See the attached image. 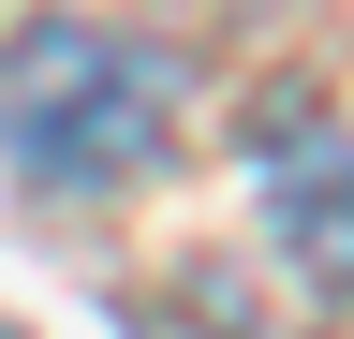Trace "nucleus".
<instances>
[{
  "label": "nucleus",
  "instance_id": "obj_1",
  "mask_svg": "<svg viewBox=\"0 0 354 339\" xmlns=\"http://www.w3.org/2000/svg\"><path fill=\"white\" fill-rule=\"evenodd\" d=\"M0 148L30 192H118L177 148V59L104 15H30L0 30Z\"/></svg>",
  "mask_w": 354,
  "mask_h": 339
},
{
  "label": "nucleus",
  "instance_id": "obj_2",
  "mask_svg": "<svg viewBox=\"0 0 354 339\" xmlns=\"http://www.w3.org/2000/svg\"><path fill=\"white\" fill-rule=\"evenodd\" d=\"M251 192H266V236H281L325 295H354V133H325V118H266Z\"/></svg>",
  "mask_w": 354,
  "mask_h": 339
}]
</instances>
